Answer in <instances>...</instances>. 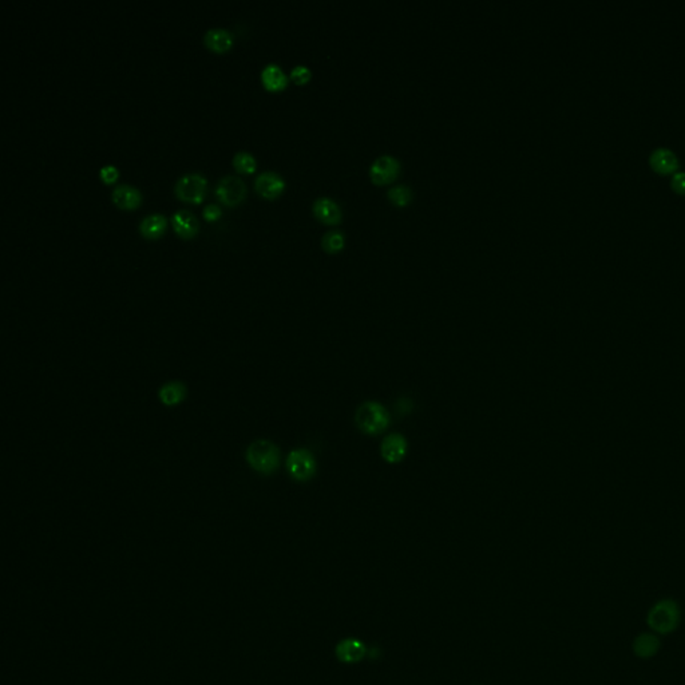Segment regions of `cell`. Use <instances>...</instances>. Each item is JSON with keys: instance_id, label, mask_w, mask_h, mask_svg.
I'll return each instance as SVG.
<instances>
[{"instance_id": "cell-10", "label": "cell", "mask_w": 685, "mask_h": 685, "mask_svg": "<svg viewBox=\"0 0 685 685\" xmlns=\"http://www.w3.org/2000/svg\"><path fill=\"white\" fill-rule=\"evenodd\" d=\"M312 211L317 220L328 225L339 224L343 218V212L340 205L335 199L329 197H319L315 199L312 205Z\"/></svg>"}, {"instance_id": "cell-15", "label": "cell", "mask_w": 685, "mask_h": 685, "mask_svg": "<svg viewBox=\"0 0 685 685\" xmlns=\"http://www.w3.org/2000/svg\"><path fill=\"white\" fill-rule=\"evenodd\" d=\"M112 202L121 209H134L141 205L142 194L137 187L129 184H121L114 187L112 193Z\"/></svg>"}, {"instance_id": "cell-13", "label": "cell", "mask_w": 685, "mask_h": 685, "mask_svg": "<svg viewBox=\"0 0 685 685\" xmlns=\"http://www.w3.org/2000/svg\"><path fill=\"white\" fill-rule=\"evenodd\" d=\"M172 225L177 235L182 238L196 236L199 229V218L187 209H180L172 216Z\"/></svg>"}, {"instance_id": "cell-21", "label": "cell", "mask_w": 685, "mask_h": 685, "mask_svg": "<svg viewBox=\"0 0 685 685\" xmlns=\"http://www.w3.org/2000/svg\"><path fill=\"white\" fill-rule=\"evenodd\" d=\"M390 201L397 206H407L411 202L412 190L407 185H395L387 192Z\"/></svg>"}, {"instance_id": "cell-7", "label": "cell", "mask_w": 685, "mask_h": 685, "mask_svg": "<svg viewBox=\"0 0 685 685\" xmlns=\"http://www.w3.org/2000/svg\"><path fill=\"white\" fill-rule=\"evenodd\" d=\"M400 172L398 158L390 154H383L375 160L370 168V177L376 185H387L397 180Z\"/></svg>"}, {"instance_id": "cell-26", "label": "cell", "mask_w": 685, "mask_h": 685, "mask_svg": "<svg viewBox=\"0 0 685 685\" xmlns=\"http://www.w3.org/2000/svg\"><path fill=\"white\" fill-rule=\"evenodd\" d=\"M671 187L676 193L685 194V172H677L673 175Z\"/></svg>"}, {"instance_id": "cell-5", "label": "cell", "mask_w": 685, "mask_h": 685, "mask_svg": "<svg viewBox=\"0 0 685 685\" xmlns=\"http://www.w3.org/2000/svg\"><path fill=\"white\" fill-rule=\"evenodd\" d=\"M206 187H208L206 178L199 172H192V173L181 175L177 180L175 192L177 197L185 202L199 204L205 197Z\"/></svg>"}, {"instance_id": "cell-9", "label": "cell", "mask_w": 685, "mask_h": 685, "mask_svg": "<svg viewBox=\"0 0 685 685\" xmlns=\"http://www.w3.org/2000/svg\"><path fill=\"white\" fill-rule=\"evenodd\" d=\"M254 189L265 199H276L286 189V181L272 170H265L256 177Z\"/></svg>"}, {"instance_id": "cell-11", "label": "cell", "mask_w": 685, "mask_h": 685, "mask_svg": "<svg viewBox=\"0 0 685 685\" xmlns=\"http://www.w3.org/2000/svg\"><path fill=\"white\" fill-rule=\"evenodd\" d=\"M649 163L652 169L659 175L674 173L680 165L677 156L669 148H657L653 150L649 157Z\"/></svg>"}, {"instance_id": "cell-2", "label": "cell", "mask_w": 685, "mask_h": 685, "mask_svg": "<svg viewBox=\"0 0 685 685\" xmlns=\"http://www.w3.org/2000/svg\"><path fill=\"white\" fill-rule=\"evenodd\" d=\"M680 608L672 598H664L657 601L648 611L647 623L650 631L659 635H669L674 632L680 623Z\"/></svg>"}, {"instance_id": "cell-3", "label": "cell", "mask_w": 685, "mask_h": 685, "mask_svg": "<svg viewBox=\"0 0 685 685\" xmlns=\"http://www.w3.org/2000/svg\"><path fill=\"white\" fill-rule=\"evenodd\" d=\"M356 427L365 435H379L390 426V414L386 407L375 400L364 402L355 414Z\"/></svg>"}, {"instance_id": "cell-17", "label": "cell", "mask_w": 685, "mask_h": 685, "mask_svg": "<svg viewBox=\"0 0 685 685\" xmlns=\"http://www.w3.org/2000/svg\"><path fill=\"white\" fill-rule=\"evenodd\" d=\"M262 81L264 88L271 91L283 90L287 88L288 85L287 74L276 63H269L262 69Z\"/></svg>"}, {"instance_id": "cell-23", "label": "cell", "mask_w": 685, "mask_h": 685, "mask_svg": "<svg viewBox=\"0 0 685 685\" xmlns=\"http://www.w3.org/2000/svg\"><path fill=\"white\" fill-rule=\"evenodd\" d=\"M291 78L292 81H295L298 85H304L307 83L310 79L312 78V71L310 67L304 66V64H298L292 69L291 71Z\"/></svg>"}, {"instance_id": "cell-18", "label": "cell", "mask_w": 685, "mask_h": 685, "mask_svg": "<svg viewBox=\"0 0 685 685\" xmlns=\"http://www.w3.org/2000/svg\"><path fill=\"white\" fill-rule=\"evenodd\" d=\"M204 43L206 47L216 52H224L229 50L233 45L232 34L225 28H209L204 35Z\"/></svg>"}, {"instance_id": "cell-14", "label": "cell", "mask_w": 685, "mask_h": 685, "mask_svg": "<svg viewBox=\"0 0 685 685\" xmlns=\"http://www.w3.org/2000/svg\"><path fill=\"white\" fill-rule=\"evenodd\" d=\"M187 397V387L184 382L170 380L158 390V399L165 407H175Z\"/></svg>"}, {"instance_id": "cell-22", "label": "cell", "mask_w": 685, "mask_h": 685, "mask_svg": "<svg viewBox=\"0 0 685 685\" xmlns=\"http://www.w3.org/2000/svg\"><path fill=\"white\" fill-rule=\"evenodd\" d=\"M233 166L241 173H253L256 170V158L248 151H238L233 156Z\"/></svg>"}, {"instance_id": "cell-8", "label": "cell", "mask_w": 685, "mask_h": 685, "mask_svg": "<svg viewBox=\"0 0 685 685\" xmlns=\"http://www.w3.org/2000/svg\"><path fill=\"white\" fill-rule=\"evenodd\" d=\"M407 451L409 443L406 438L397 433L387 435L380 445V455L390 464H397L403 461L407 455Z\"/></svg>"}, {"instance_id": "cell-20", "label": "cell", "mask_w": 685, "mask_h": 685, "mask_svg": "<svg viewBox=\"0 0 685 685\" xmlns=\"http://www.w3.org/2000/svg\"><path fill=\"white\" fill-rule=\"evenodd\" d=\"M322 245H323V250L325 252L337 253L344 248L346 236L341 230H337V229L329 230V232L324 233V236L322 238Z\"/></svg>"}, {"instance_id": "cell-24", "label": "cell", "mask_w": 685, "mask_h": 685, "mask_svg": "<svg viewBox=\"0 0 685 685\" xmlns=\"http://www.w3.org/2000/svg\"><path fill=\"white\" fill-rule=\"evenodd\" d=\"M119 175V172L118 169L114 166V165H105L102 166L100 170V177L102 181H105L106 184H112V182H115L117 178Z\"/></svg>"}, {"instance_id": "cell-4", "label": "cell", "mask_w": 685, "mask_h": 685, "mask_svg": "<svg viewBox=\"0 0 685 685\" xmlns=\"http://www.w3.org/2000/svg\"><path fill=\"white\" fill-rule=\"evenodd\" d=\"M287 470L296 482H308L316 475L317 462L310 450H292L287 457Z\"/></svg>"}, {"instance_id": "cell-1", "label": "cell", "mask_w": 685, "mask_h": 685, "mask_svg": "<svg viewBox=\"0 0 685 685\" xmlns=\"http://www.w3.org/2000/svg\"><path fill=\"white\" fill-rule=\"evenodd\" d=\"M245 459L250 469L262 475H272L280 467L281 451L268 439H257L252 442L245 451Z\"/></svg>"}, {"instance_id": "cell-6", "label": "cell", "mask_w": 685, "mask_h": 685, "mask_svg": "<svg viewBox=\"0 0 685 685\" xmlns=\"http://www.w3.org/2000/svg\"><path fill=\"white\" fill-rule=\"evenodd\" d=\"M214 193L218 201L226 206H236L245 199L247 185L238 175H224L218 180Z\"/></svg>"}, {"instance_id": "cell-16", "label": "cell", "mask_w": 685, "mask_h": 685, "mask_svg": "<svg viewBox=\"0 0 685 685\" xmlns=\"http://www.w3.org/2000/svg\"><path fill=\"white\" fill-rule=\"evenodd\" d=\"M168 226V218L161 213H153L145 216L138 225L141 235L146 238H158L163 235Z\"/></svg>"}, {"instance_id": "cell-25", "label": "cell", "mask_w": 685, "mask_h": 685, "mask_svg": "<svg viewBox=\"0 0 685 685\" xmlns=\"http://www.w3.org/2000/svg\"><path fill=\"white\" fill-rule=\"evenodd\" d=\"M223 214V211L221 208L217 205V204H208L204 211H202V216L208 220V221H214L217 218H220Z\"/></svg>"}, {"instance_id": "cell-12", "label": "cell", "mask_w": 685, "mask_h": 685, "mask_svg": "<svg viewBox=\"0 0 685 685\" xmlns=\"http://www.w3.org/2000/svg\"><path fill=\"white\" fill-rule=\"evenodd\" d=\"M367 655V648L358 638H346L336 647L337 660L346 664H356Z\"/></svg>"}, {"instance_id": "cell-19", "label": "cell", "mask_w": 685, "mask_h": 685, "mask_svg": "<svg viewBox=\"0 0 685 685\" xmlns=\"http://www.w3.org/2000/svg\"><path fill=\"white\" fill-rule=\"evenodd\" d=\"M660 648V641L653 633H641L637 636L632 644V649L637 657L649 659L657 653Z\"/></svg>"}]
</instances>
